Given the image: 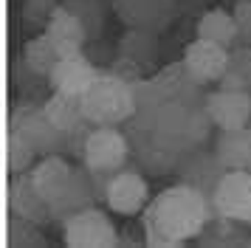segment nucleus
I'll return each mask as SVG.
<instances>
[{
	"label": "nucleus",
	"mask_w": 251,
	"mask_h": 248,
	"mask_svg": "<svg viewBox=\"0 0 251 248\" xmlns=\"http://www.w3.org/2000/svg\"><path fill=\"white\" fill-rule=\"evenodd\" d=\"M234 20H237L240 43L251 45V0H237V6H234Z\"/></svg>",
	"instance_id": "cd10ccee"
},
{
	"label": "nucleus",
	"mask_w": 251,
	"mask_h": 248,
	"mask_svg": "<svg viewBox=\"0 0 251 248\" xmlns=\"http://www.w3.org/2000/svg\"><path fill=\"white\" fill-rule=\"evenodd\" d=\"M9 209H12L17 217H23L28 223H46V220H54L51 217V209H48V200L43 198V192L37 189V183L31 175H14L9 180Z\"/></svg>",
	"instance_id": "4468645a"
},
{
	"label": "nucleus",
	"mask_w": 251,
	"mask_h": 248,
	"mask_svg": "<svg viewBox=\"0 0 251 248\" xmlns=\"http://www.w3.org/2000/svg\"><path fill=\"white\" fill-rule=\"evenodd\" d=\"M99 74H102V71L93 65L88 56L74 54V56H62L57 65L51 68V74H48L46 79H48V88L57 90V93L82 96V93L99 79Z\"/></svg>",
	"instance_id": "9b49d317"
},
{
	"label": "nucleus",
	"mask_w": 251,
	"mask_h": 248,
	"mask_svg": "<svg viewBox=\"0 0 251 248\" xmlns=\"http://www.w3.org/2000/svg\"><path fill=\"white\" fill-rule=\"evenodd\" d=\"M102 198L107 209L122 217L141 214L150 203V183L136 169H119L102 180Z\"/></svg>",
	"instance_id": "423d86ee"
},
{
	"label": "nucleus",
	"mask_w": 251,
	"mask_h": 248,
	"mask_svg": "<svg viewBox=\"0 0 251 248\" xmlns=\"http://www.w3.org/2000/svg\"><path fill=\"white\" fill-rule=\"evenodd\" d=\"M133 90H136V116L130 119L133 127H144V130H152V122L158 110L167 104V96L161 93L158 82L150 76V79H136L133 82Z\"/></svg>",
	"instance_id": "4be33fe9"
},
{
	"label": "nucleus",
	"mask_w": 251,
	"mask_h": 248,
	"mask_svg": "<svg viewBox=\"0 0 251 248\" xmlns=\"http://www.w3.org/2000/svg\"><path fill=\"white\" fill-rule=\"evenodd\" d=\"M223 88H237V90H251V45L237 43L228 48V65L226 74L220 79Z\"/></svg>",
	"instance_id": "a878e982"
},
{
	"label": "nucleus",
	"mask_w": 251,
	"mask_h": 248,
	"mask_svg": "<svg viewBox=\"0 0 251 248\" xmlns=\"http://www.w3.org/2000/svg\"><path fill=\"white\" fill-rule=\"evenodd\" d=\"M82 164L93 175L107 178L127 167V158L133 155V144L119 127H93L82 138Z\"/></svg>",
	"instance_id": "7ed1b4c3"
},
{
	"label": "nucleus",
	"mask_w": 251,
	"mask_h": 248,
	"mask_svg": "<svg viewBox=\"0 0 251 248\" xmlns=\"http://www.w3.org/2000/svg\"><path fill=\"white\" fill-rule=\"evenodd\" d=\"M43 110L51 122L57 124L65 135H79L82 133V124L88 122L85 113H82L79 96H68V93H51V99L43 104Z\"/></svg>",
	"instance_id": "412c9836"
},
{
	"label": "nucleus",
	"mask_w": 251,
	"mask_h": 248,
	"mask_svg": "<svg viewBox=\"0 0 251 248\" xmlns=\"http://www.w3.org/2000/svg\"><path fill=\"white\" fill-rule=\"evenodd\" d=\"M62 6H68L76 17L82 20V25L88 28V37H96L104 25V6L99 0H65Z\"/></svg>",
	"instance_id": "bb28decb"
},
{
	"label": "nucleus",
	"mask_w": 251,
	"mask_h": 248,
	"mask_svg": "<svg viewBox=\"0 0 251 248\" xmlns=\"http://www.w3.org/2000/svg\"><path fill=\"white\" fill-rule=\"evenodd\" d=\"M181 62L192 74L195 82H201V85H220V79H223L226 65H228V48L212 43V40H203V37H195L192 43L183 48Z\"/></svg>",
	"instance_id": "1a4fd4ad"
},
{
	"label": "nucleus",
	"mask_w": 251,
	"mask_h": 248,
	"mask_svg": "<svg viewBox=\"0 0 251 248\" xmlns=\"http://www.w3.org/2000/svg\"><path fill=\"white\" fill-rule=\"evenodd\" d=\"M96 178H99V175H93L88 167L76 169V172H74V178H71V183L65 186V192L51 203V217H54V220H65L68 214L93 206L96 195H102V192L93 189V180H96Z\"/></svg>",
	"instance_id": "dca6fc26"
},
{
	"label": "nucleus",
	"mask_w": 251,
	"mask_h": 248,
	"mask_svg": "<svg viewBox=\"0 0 251 248\" xmlns=\"http://www.w3.org/2000/svg\"><path fill=\"white\" fill-rule=\"evenodd\" d=\"M203 107L209 119L215 122L217 130H237L251 124V90H237V88H223L203 96Z\"/></svg>",
	"instance_id": "6e6552de"
},
{
	"label": "nucleus",
	"mask_w": 251,
	"mask_h": 248,
	"mask_svg": "<svg viewBox=\"0 0 251 248\" xmlns=\"http://www.w3.org/2000/svg\"><path fill=\"white\" fill-rule=\"evenodd\" d=\"M175 169H178V175H181L183 183H189V186L206 192V195H212V189L217 186L220 175L226 172V167L217 161L215 152H195V147L186 149L178 158V167Z\"/></svg>",
	"instance_id": "2eb2a0df"
},
{
	"label": "nucleus",
	"mask_w": 251,
	"mask_h": 248,
	"mask_svg": "<svg viewBox=\"0 0 251 248\" xmlns=\"http://www.w3.org/2000/svg\"><path fill=\"white\" fill-rule=\"evenodd\" d=\"M170 3H175V0H170Z\"/></svg>",
	"instance_id": "c85d7f7f"
},
{
	"label": "nucleus",
	"mask_w": 251,
	"mask_h": 248,
	"mask_svg": "<svg viewBox=\"0 0 251 248\" xmlns=\"http://www.w3.org/2000/svg\"><path fill=\"white\" fill-rule=\"evenodd\" d=\"M119 56L130 59L141 71L158 59V31L147 28H127V34L119 40Z\"/></svg>",
	"instance_id": "aec40b11"
},
{
	"label": "nucleus",
	"mask_w": 251,
	"mask_h": 248,
	"mask_svg": "<svg viewBox=\"0 0 251 248\" xmlns=\"http://www.w3.org/2000/svg\"><path fill=\"white\" fill-rule=\"evenodd\" d=\"M155 82H158L161 93L167 96V101H183V104H203L201 99V82H195L192 74L183 68V62L178 65H164L155 74Z\"/></svg>",
	"instance_id": "a211bd4d"
},
{
	"label": "nucleus",
	"mask_w": 251,
	"mask_h": 248,
	"mask_svg": "<svg viewBox=\"0 0 251 248\" xmlns=\"http://www.w3.org/2000/svg\"><path fill=\"white\" fill-rule=\"evenodd\" d=\"M74 172H76V169L71 167L59 152L43 155L40 161H37V167L31 169V178H34L37 189L43 192V198L48 200V209H51V203L65 192V186H68L71 178H74Z\"/></svg>",
	"instance_id": "f3484780"
},
{
	"label": "nucleus",
	"mask_w": 251,
	"mask_h": 248,
	"mask_svg": "<svg viewBox=\"0 0 251 248\" xmlns=\"http://www.w3.org/2000/svg\"><path fill=\"white\" fill-rule=\"evenodd\" d=\"M37 155H40V152L31 147V141H28L20 130L9 127V133L3 138V164H6V172H9V175H20V172H25L28 167H34Z\"/></svg>",
	"instance_id": "b1692460"
},
{
	"label": "nucleus",
	"mask_w": 251,
	"mask_h": 248,
	"mask_svg": "<svg viewBox=\"0 0 251 248\" xmlns=\"http://www.w3.org/2000/svg\"><path fill=\"white\" fill-rule=\"evenodd\" d=\"M62 243L71 248H113L119 246V231L110 214L88 206L62 220Z\"/></svg>",
	"instance_id": "39448f33"
},
{
	"label": "nucleus",
	"mask_w": 251,
	"mask_h": 248,
	"mask_svg": "<svg viewBox=\"0 0 251 248\" xmlns=\"http://www.w3.org/2000/svg\"><path fill=\"white\" fill-rule=\"evenodd\" d=\"M59 59V51L57 45L48 40V34H37V37H31L28 43H25L23 48V65L34 74V76H48L51 74V68L57 65Z\"/></svg>",
	"instance_id": "393cba45"
},
{
	"label": "nucleus",
	"mask_w": 251,
	"mask_h": 248,
	"mask_svg": "<svg viewBox=\"0 0 251 248\" xmlns=\"http://www.w3.org/2000/svg\"><path fill=\"white\" fill-rule=\"evenodd\" d=\"M46 34H48V40L57 45L59 56L82 54L85 43L91 40V37H88V28L82 25V20L68 9V6H62V3L51 11V17L46 20Z\"/></svg>",
	"instance_id": "ddd939ff"
},
{
	"label": "nucleus",
	"mask_w": 251,
	"mask_h": 248,
	"mask_svg": "<svg viewBox=\"0 0 251 248\" xmlns=\"http://www.w3.org/2000/svg\"><path fill=\"white\" fill-rule=\"evenodd\" d=\"M209 200L215 217L234 225H251V169H226Z\"/></svg>",
	"instance_id": "20e7f679"
},
{
	"label": "nucleus",
	"mask_w": 251,
	"mask_h": 248,
	"mask_svg": "<svg viewBox=\"0 0 251 248\" xmlns=\"http://www.w3.org/2000/svg\"><path fill=\"white\" fill-rule=\"evenodd\" d=\"M9 127L20 130L40 155H54V152H59L62 138H65V133L37 104H20V107H14V113L9 116Z\"/></svg>",
	"instance_id": "0eeeda50"
},
{
	"label": "nucleus",
	"mask_w": 251,
	"mask_h": 248,
	"mask_svg": "<svg viewBox=\"0 0 251 248\" xmlns=\"http://www.w3.org/2000/svg\"><path fill=\"white\" fill-rule=\"evenodd\" d=\"M212 214L209 195L181 180L147 203L144 237L150 246H183L209 228Z\"/></svg>",
	"instance_id": "f257e3e1"
},
{
	"label": "nucleus",
	"mask_w": 251,
	"mask_h": 248,
	"mask_svg": "<svg viewBox=\"0 0 251 248\" xmlns=\"http://www.w3.org/2000/svg\"><path fill=\"white\" fill-rule=\"evenodd\" d=\"M198 37L203 40H212L217 45H231L240 43V34H237V20H234V11L226 9H212L206 11L203 17L198 20Z\"/></svg>",
	"instance_id": "5701e85b"
},
{
	"label": "nucleus",
	"mask_w": 251,
	"mask_h": 248,
	"mask_svg": "<svg viewBox=\"0 0 251 248\" xmlns=\"http://www.w3.org/2000/svg\"><path fill=\"white\" fill-rule=\"evenodd\" d=\"M113 14L127 28H147L164 31L172 20L170 0H113Z\"/></svg>",
	"instance_id": "f8f14e48"
},
{
	"label": "nucleus",
	"mask_w": 251,
	"mask_h": 248,
	"mask_svg": "<svg viewBox=\"0 0 251 248\" xmlns=\"http://www.w3.org/2000/svg\"><path fill=\"white\" fill-rule=\"evenodd\" d=\"M79 104L93 127H122L136 116V90L133 82L107 71L79 96Z\"/></svg>",
	"instance_id": "f03ea898"
},
{
	"label": "nucleus",
	"mask_w": 251,
	"mask_h": 248,
	"mask_svg": "<svg viewBox=\"0 0 251 248\" xmlns=\"http://www.w3.org/2000/svg\"><path fill=\"white\" fill-rule=\"evenodd\" d=\"M249 127H251V124H249Z\"/></svg>",
	"instance_id": "c756f323"
},
{
	"label": "nucleus",
	"mask_w": 251,
	"mask_h": 248,
	"mask_svg": "<svg viewBox=\"0 0 251 248\" xmlns=\"http://www.w3.org/2000/svg\"><path fill=\"white\" fill-rule=\"evenodd\" d=\"M195 104H183V101H167L158 110L155 122H152V138L158 141L164 149H172L183 155L186 149H192V138H189V113Z\"/></svg>",
	"instance_id": "9d476101"
},
{
	"label": "nucleus",
	"mask_w": 251,
	"mask_h": 248,
	"mask_svg": "<svg viewBox=\"0 0 251 248\" xmlns=\"http://www.w3.org/2000/svg\"><path fill=\"white\" fill-rule=\"evenodd\" d=\"M215 155L226 169H251V127L220 130L215 141Z\"/></svg>",
	"instance_id": "6ab92c4d"
}]
</instances>
